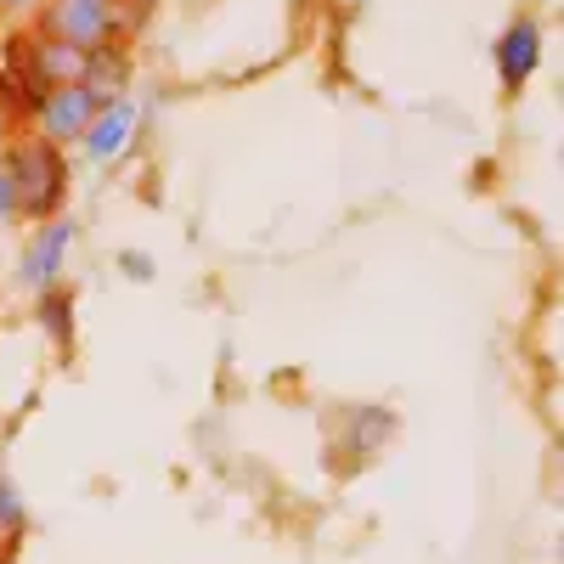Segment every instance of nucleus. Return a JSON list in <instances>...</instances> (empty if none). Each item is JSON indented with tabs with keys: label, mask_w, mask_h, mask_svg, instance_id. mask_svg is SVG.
Wrapping results in <instances>:
<instances>
[{
	"label": "nucleus",
	"mask_w": 564,
	"mask_h": 564,
	"mask_svg": "<svg viewBox=\"0 0 564 564\" xmlns=\"http://www.w3.org/2000/svg\"><path fill=\"white\" fill-rule=\"evenodd\" d=\"M12 175V193H18V215L23 220H57L63 204H68V159L57 141H45L40 130H18L7 141V153H0Z\"/></svg>",
	"instance_id": "1"
},
{
	"label": "nucleus",
	"mask_w": 564,
	"mask_h": 564,
	"mask_svg": "<svg viewBox=\"0 0 564 564\" xmlns=\"http://www.w3.org/2000/svg\"><path fill=\"white\" fill-rule=\"evenodd\" d=\"M40 34L74 45V52H97V45L119 40V12L113 0H52L40 12Z\"/></svg>",
	"instance_id": "2"
},
{
	"label": "nucleus",
	"mask_w": 564,
	"mask_h": 564,
	"mask_svg": "<svg viewBox=\"0 0 564 564\" xmlns=\"http://www.w3.org/2000/svg\"><path fill=\"white\" fill-rule=\"evenodd\" d=\"M97 113H102V102L90 97L85 85H57L52 97L40 102V113H34V119H40V135L63 148V141H79V135L90 130V119H97Z\"/></svg>",
	"instance_id": "3"
},
{
	"label": "nucleus",
	"mask_w": 564,
	"mask_h": 564,
	"mask_svg": "<svg viewBox=\"0 0 564 564\" xmlns=\"http://www.w3.org/2000/svg\"><path fill=\"white\" fill-rule=\"evenodd\" d=\"M542 68V23L536 18H513L497 34V74L502 90H525V79Z\"/></svg>",
	"instance_id": "4"
},
{
	"label": "nucleus",
	"mask_w": 564,
	"mask_h": 564,
	"mask_svg": "<svg viewBox=\"0 0 564 564\" xmlns=\"http://www.w3.org/2000/svg\"><path fill=\"white\" fill-rule=\"evenodd\" d=\"M68 243H74V220H45L40 226V238L29 243V254H23V282L29 289H52L57 282V271H63V260H68Z\"/></svg>",
	"instance_id": "5"
},
{
	"label": "nucleus",
	"mask_w": 564,
	"mask_h": 564,
	"mask_svg": "<svg viewBox=\"0 0 564 564\" xmlns=\"http://www.w3.org/2000/svg\"><path fill=\"white\" fill-rule=\"evenodd\" d=\"M130 135H135V108H130L124 97H113L97 119H90V130H85L79 141H85V153L97 159V164H113V159L130 148Z\"/></svg>",
	"instance_id": "6"
},
{
	"label": "nucleus",
	"mask_w": 564,
	"mask_h": 564,
	"mask_svg": "<svg viewBox=\"0 0 564 564\" xmlns=\"http://www.w3.org/2000/svg\"><path fill=\"white\" fill-rule=\"evenodd\" d=\"M79 85L108 108L119 90L130 85V52H124L119 40H113V45H97V52H85V74H79Z\"/></svg>",
	"instance_id": "7"
},
{
	"label": "nucleus",
	"mask_w": 564,
	"mask_h": 564,
	"mask_svg": "<svg viewBox=\"0 0 564 564\" xmlns=\"http://www.w3.org/2000/svg\"><path fill=\"white\" fill-rule=\"evenodd\" d=\"M34 322L45 327V339L74 345V294L63 289V282H52V289H40V300H34Z\"/></svg>",
	"instance_id": "8"
},
{
	"label": "nucleus",
	"mask_w": 564,
	"mask_h": 564,
	"mask_svg": "<svg viewBox=\"0 0 564 564\" xmlns=\"http://www.w3.org/2000/svg\"><path fill=\"white\" fill-rule=\"evenodd\" d=\"M29 525V508H23V497H18V486L7 480V475H0V531H23Z\"/></svg>",
	"instance_id": "9"
},
{
	"label": "nucleus",
	"mask_w": 564,
	"mask_h": 564,
	"mask_svg": "<svg viewBox=\"0 0 564 564\" xmlns=\"http://www.w3.org/2000/svg\"><path fill=\"white\" fill-rule=\"evenodd\" d=\"M12 220H18V193H12L7 164H0V226H12Z\"/></svg>",
	"instance_id": "10"
},
{
	"label": "nucleus",
	"mask_w": 564,
	"mask_h": 564,
	"mask_svg": "<svg viewBox=\"0 0 564 564\" xmlns=\"http://www.w3.org/2000/svg\"><path fill=\"white\" fill-rule=\"evenodd\" d=\"M119 271L135 276V282H148L153 276V260H141V254H119Z\"/></svg>",
	"instance_id": "11"
},
{
	"label": "nucleus",
	"mask_w": 564,
	"mask_h": 564,
	"mask_svg": "<svg viewBox=\"0 0 564 564\" xmlns=\"http://www.w3.org/2000/svg\"><path fill=\"white\" fill-rule=\"evenodd\" d=\"M29 7V0H0V12H23Z\"/></svg>",
	"instance_id": "12"
}]
</instances>
